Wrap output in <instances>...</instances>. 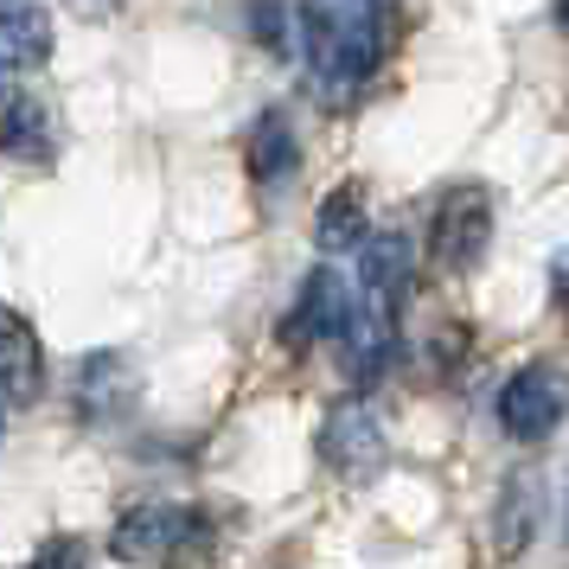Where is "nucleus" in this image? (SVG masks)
Listing matches in <instances>:
<instances>
[{
    "mask_svg": "<svg viewBox=\"0 0 569 569\" xmlns=\"http://www.w3.org/2000/svg\"><path fill=\"white\" fill-rule=\"evenodd\" d=\"M390 13L397 0H301L295 7V46L308 58V83L320 103L352 109L371 90L390 52Z\"/></svg>",
    "mask_w": 569,
    "mask_h": 569,
    "instance_id": "f257e3e1",
    "label": "nucleus"
},
{
    "mask_svg": "<svg viewBox=\"0 0 569 569\" xmlns=\"http://www.w3.org/2000/svg\"><path fill=\"white\" fill-rule=\"evenodd\" d=\"M192 543H206V512L148 499V506H129V512L116 518L109 557L129 563V569H167V563H180Z\"/></svg>",
    "mask_w": 569,
    "mask_h": 569,
    "instance_id": "f03ea898",
    "label": "nucleus"
},
{
    "mask_svg": "<svg viewBox=\"0 0 569 569\" xmlns=\"http://www.w3.org/2000/svg\"><path fill=\"white\" fill-rule=\"evenodd\" d=\"M492 243V192L487 186H448L429 218V262L441 276H467L480 269Z\"/></svg>",
    "mask_w": 569,
    "mask_h": 569,
    "instance_id": "7ed1b4c3",
    "label": "nucleus"
},
{
    "mask_svg": "<svg viewBox=\"0 0 569 569\" xmlns=\"http://www.w3.org/2000/svg\"><path fill=\"white\" fill-rule=\"evenodd\" d=\"M320 455H327V467H333L339 480H352V487L378 480L385 461H390L385 416L371 410L365 397H339L333 410H327V422H320Z\"/></svg>",
    "mask_w": 569,
    "mask_h": 569,
    "instance_id": "20e7f679",
    "label": "nucleus"
},
{
    "mask_svg": "<svg viewBox=\"0 0 569 569\" xmlns=\"http://www.w3.org/2000/svg\"><path fill=\"white\" fill-rule=\"evenodd\" d=\"M492 416H499V429L512 441H543L563 422V378H557V365H525V371H512L499 385Z\"/></svg>",
    "mask_w": 569,
    "mask_h": 569,
    "instance_id": "39448f33",
    "label": "nucleus"
},
{
    "mask_svg": "<svg viewBox=\"0 0 569 569\" xmlns=\"http://www.w3.org/2000/svg\"><path fill=\"white\" fill-rule=\"evenodd\" d=\"M346 313H352L346 276H339V269H313L308 282H301V295H295L288 320H282V339L288 346H327V339H339Z\"/></svg>",
    "mask_w": 569,
    "mask_h": 569,
    "instance_id": "423d86ee",
    "label": "nucleus"
},
{
    "mask_svg": "<svg viewBox=\"0 0 569 569\" xmlns=\"http://www.w3.org/2000/svg\"><path fill=\"white\" fill-rule=\"evenodd\" d=\"M39 390H46V346H39L27 313L0 301V397L7 403H32Z\"/></svg>",
    "mask_w": 569,
    "mask_h": 569,
    "instance_id": "0eeeda50",
    "label": "nucleus"
},
{
    "mask_svg": "<svg viewBox=\"0 0 569 569\" xmlns=\"http://www.w3.org/2000/svg\"><path fill=\"white\" fill-rule=\"evenodd\" d=\"M0 154L7 160H32V167H46L58 154V129L46 103L27 97L20 83H0Z\"/></svg>",
    "mask_w": 569,
    "mask_h": 569,
    "instance_id": "6e6552de",
    "label": "nucleus"
},
{
    "mask_svg": "<svg viewBox=\"0 0 569 569\" xmlns=\"http://www.w3.org/2000/svg\"><path fill=\"white\" fill-rule=\"evenodd\" d=\"M52 58V13L46 7H0V83H20Z\"/></svg>",
    "mask_w": 569,
    "mask_h": 569,
    "instance_id": "1a4fd4ad",
    "label": "nucleus"
},
{
    "mask_svg": "<svg viewBox=\"0 0 569 569\" xmlns=\"http://www.w3.org/2000/svg\"><path fill=\"white\" fill-rule=\"evenodd\" d=\"M538 518H543L538 473H512V480H506V492H499V506H492V550H499V557L531 550V538H538Z\"/></svg>",
    "mask_w": 569,
    "mask_h": 569,
    "instance_id": "9d476101",
    "label": "nucleus"
},
{
    "mask_svg": "<svg viewBox=\"0 0 569 569\" xmlns=\"http://www.w3.org/2000/svg\"><path fill=\"white\" fill-rule=\"evenodd\" d=\"M313 237H320V250H359L365 237H371L359 186H333V192H327V206L313 218Z\"/></svg>",
    "mask_w": 569,
    "mask_h": 569,
    "instance_id": "9b49d317",
    "label": "nucleus"
},
{
    "mask_svg": "<svg viewBox=\"0 0 569 569\" xmlns=\"http://www.w3.org/2000/svg\"><path fill=\"white\" fill-rule=\"evenodd\" d=\"M250 173H257V186L295 180V134H288L282 116H262L257 129H250Z\"/></svg>",
    "mask_w": 569,
    "mask_h": 569,
    "instance_id": "f8f14e48",
    "label": "nucleus"
},
{
    "mask_svg": "<svg viewBox=\"0 0 569 569\" xmlns=\"http://www.w3.org/2000/svg\"><path fill=\"white\" fill-rule=\"evenodd\" d=\"M27 569H83V543H71V538H52V543H39Z\"/></svg>",
    "mask_w": 569,
    "mask_h": 569,
    "instance_id": "ddd939ff",
    "label": "nucleus"
},
{
    "mask_svg": "<svg viewBox=\"0 0 569 569\" xmlns=\"http://www.w3.org/2000/svg\"><path fill=\"white\" fill-rule=\"evenodd\" d=\"M0 436H7V403H0Z\"/></svg>",
    "mask_w": 569,
    "mask_h": 569,
    "instance_id": "4468645a",
    "label": "nucleus"
}]
</instances>
